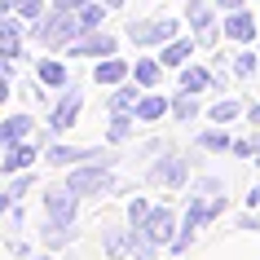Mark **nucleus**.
I'll return each instance as SVG.
<instances>
[{"instance_id":"nucleus-1","label":"nucleus","mask_w":260,"mask_h":260,"mask_svg":"<svg viewBox=\"0 0 260 260\" xmlns=\"http://www.w3.org/2000/svg\"><path fill=\"white\" fill-rule=\"evenodd\" d=\"M80 31H84L80 18H71V14L57 9V18H49V22L40 27V40L44 44H71V40H80Z\"/></svg>"},{"instance_id":"nucleus-2","label":"nucleus","mask_w":260,"mask_h":260,"mask_svg":"<svg viewBox=\"0 0 260 260\" xmlns=\"http://www.w3.org/2000/svg\"><path fill=\"white\" fill-rule=\"evenodd\" d=\"M67 185L75 194H102L110 185V172H106V164H93V168H75L67 177Z\"/></svg>"},{"instance_id":"nucleus-3","label":"nucleus","mask_w":260,"mask_h":260,"mask_svg":"<svg viewBox=\"0 0 260 260\" xmlns=\"http://www.w3.org/2000/svg\"><path fill=\"white\" fill-rule=\"evenodd\" d=\"M172 230H177V220H172L168 207H150V216L137 225V234L150 238V243H172Z\"/></svg>"},{"instance_id":"nucleus-4","label":"nucleus","mask_w":260,"mask_h":260,"mask_svg":"<svg viewBox=\"0 0 260 260\" xmlns=\"http://www.w3.org/2000/svg\"><path fill=\"white\" fill-rule=\"evenodd\" d=\"M75 199H80V194L71 190V185H62V190H49V194H44L49 220H53V225H71V220H75Z\"/></svg>"},{"instance_id":"nucleus-5","label":"nucleus","mask_w":260,"mask_h":260,"mask_svg":"<svg viewBox=\"0 0 260 260\" xmlns=\"http://www.w3.org/2000/svg\"><path fill=\"white\" fill-rule=\"evenodd\" d=\"M133 44H154V40H172L177 36V18H159V22H133L128 27Z\"/></svg>"},{"instance_id":"nucleus-6","label":"nucleus","mask_w":260,"mask_h":260,"mask_svg":"<svg viewBox=\"0 0 260 260\" xmlns=\"http://www.w3.org/2000/svg\"><path fill=\"white\" fill-rule=\"evenodd\" d=\"M97 53H115V40L110 36H102V31H88V36H80V40H71V57H97Z\"/></svg>"},{"instance_id":"nucleus-7","label":"nucleus","mask_w":260,"mask_h":260,"mask_svg":"<svg viewBox=\"0 0 260 260\" xmlns=\"http://www.w3.org/2000/svg\"><path fill=\"white\" fill-rule=\"evenodd\" d=\"M75 115H80V88H71V93L53 106V115H49V128H53V133H62V128H71V123H75Z\"/></svg>"},{"instance_id":"nucleus-8","label":"nucleus","mask_w":260,"mask_h":260,"mask_svg":"<svg viewBox=\"0 0 260 260\" xmlns=\"http://www.w3.org/2000/svg\"><path fill=\"white\" fill-rule=\"evenodd\" d=\"M31 137V119L27 115H14V119L0 123V150H9V146H18V141Z\"/></svg>"},{"instance_id":"nucleus-9","label":"nucleus","mask_w":260,"mask_h":260,"mask_svg":"<svg viewBox=\"0 0 260 260\" xmlns=\"http://www.w3.org/2000/svg\"><path fill=\"white\" fill-rule=\"evenodd\" d=\"M18 53H22V27H18L14 18H5V22H0V57L14 62Z\"/></svg>"},{"instance_id":"nucleus-10","label":"nucleus","mask_w":260,"mask_h":260,"mask_svg":"<svg viewBox=\"0 0 260 260\" xmlns=\"http://www.w3.org/2000/svg\"><path fill=\"white\" fill-rule=\"evenodd\" d=\"M220 207H225V199H212V203H207V199H194V203H190V212H185V230H199L203 220H212V216H216Z\"/></svg>"},{"instance_id":"nucleus-11","label":"nucleus","mask_w":260,"mask_h":260,"mask_svg":"<svg viewBox=\"0 0 260 260\" xmlns=\"http://www.w3.org/2000/svg\"><path fill=\"white\" fill-rule=\"evenodd\" d=\"M225 36H230V40H243V44H251V40H256V22H251V18H247L243 9H238L234 18H225Z\"/></svg>"},{"instance_id":"nucleus-12","label":"nucleus","mask_w":260,"mask_h":260,"mask_svg":"<svg viewBox=\"0 0 260 260\" xmlns=\"http://www.w3.org/2000/svg\"><path fill=\"white\" fill-rule=\"evenodd\" d=\"M123 80H128V62H119V57L97 62V84H123Z\"/></svg>"},{"instance_id":"nucleus-13","label":"nucleus","mask_w":260,"mask_h":260,"mask_svg":"<svg viewBox=\"0 0 260 260\" xmlns=\"http://www.w3.org/2000/svg\"><path fill=\"white\" fill-rule=\"evenodd\" d=\"M31 159H36V146H27V141H18V146H9V154H5V172H22V168H31Z\"/></svg>"},{"instance_id":"nucleus-14","label":"nucleus","mask_w":260,"mask_h":260,"mask_svg":"<svg viewBox=\"0 0 260 260\" xmlns=\"http://www.w3.org/2000/svg\"><path fill=\"white\" fill-rule=\"evenodd\" d=\"M190 53H194L190 40H168L164 53H159V62H164V67H185V57H190Z\"/></svg>"},{"instance_id":"nucleus-15","label":"nucleus","mask_w":260,"mask_h":260,"mask_svg":"<svg viewBox=\"0 0 260 260\" xmlns=\"http://www.w3.org/2000/svg\"><path fill=\"white\" fill-rule=\"evenodd\" d=\"M159 185H181L185 181V164H177V159H164V164H154V172H150Z\"/></svg>"},{"instance_id":"nucleus-16","label":"nucleus","mask_w":260,"mask_h":260,"mask_svg":"<svg viewBox=\"0 0 260 260\" xmlns=\"http://www.w3.org/2000/svg\"><path fill=\"white\" fill-rule=\"evenodd\" d=\"M75 159H97V150H75V146H53L49 150V164L53 168H67V164H75ZM102 164V159H97Z\"/></svg>"},{"instance_id":"nucleus-17","label":"nucleus","mask_w":260,"mask_h":260,"mask_svg":"<svg viewBox=\"0 0 260 260\" xmlns=\"http://www.w3.org/2000/svg\"><path fill=\"white\" fill-rule=\"evenodd\" d=\"M181 88H185V93H203V88H212V75H207L203 67H185L181 71Z\"/></svg>"},{"instance_id":"nucleus-18","label":"nucleus","mask_w":260,"mask_h":260,"mask_svg":"<svg viewBox=\"0 0 260 260\" xmlns=\"http://www.w3.org/2000/svg\"><path fill=\"white\" fill-rule=\"evenodd\" d=\"M164 115H168L164 97H141V102H137V119L141 123H154V119H164Z\"/></svg>"},{"instance_id":"nucleus-19","label":"nucleus","mask_w":260,"mask_h":260,"mask_svg":"<svg viewBox=\"0 0 260 260\" xmlns=\"http://www.w3.org/2000/svg\"><path fill=\"white\" fill-rule=\"evenodd\" d=\"M185 18L194 22V31H199V40H207V44H212V27H207V9H203V0H194L190 9H185Z\"/></svg>"},{"instance_id":"nucleus-20","label":"nucleus","mask_w":260,"mask_h":260,"mask_svg":"<svg viewBox=\"0 0 260 260\" xmlns=\"http://www.w3.org/2000/svg\"><path fill=\"white\" fill-rule=\"evenodd\" d=\"M159 71H164V62H150V57H146V62H137V67H133V75H137V84L154 88V84H159Z\"/></svg>"},{"instance_id":"nucleus-21","label":"nucleus","mask_w":260,"mask_h":260,"mask_svg":"<svg viewBox=\"0 0 260 260\" xmlns=\"http://www.w3.org/2000/svg\"><path fill=\"white\" fill-rule=\"evenodd\" d=\"M128 251H133V238H128V234H119V230H110L106 234V256H128Z\"/></svg>"},{"instance_id":"nucleus-22","label":"nucleus","mask_w":260,"mask_h":260,"mask_svg":"<svg viewBox=\"0 0 260 260\" xmlns=\"http://www.w3.org/2000/svg\"><path fill=\"white\" fill-rule=\"evenodd\" d=\"M40 80L53 84V88H62V84H67V67H62V62H40Z\"/></svg>"},{"instance_id":"nucleus-23","label":"nucleus","mask_w":260,"mask_h":260,"mask_svg":"<svg viewBox=\"0 0 260 260\" xmlns=\"http://www.w3.org/2000/svg\"><path fill=\"white\" fill-rule=\"evenodd\" d=\"M133 106H137V88H119V93L110 97V110H115V115H128Z\"/></svg>"},{"instance_id":"nucleus-24","label":"nucleus","mask_w":260,"mask_h":260,"mask_svg":"<svg viewBox=\"0 0 260 260\" xmlns=\"http://www.w3.org/2000/svg\"><path fill=\"white\" fill-rule=\"evenodd\" d=\"M14 14L36 22V18H44V0H14Z\"/></svg>"},{"instance_id":"nucleus-25","label":"nucleus","mask_w":260,"mask_h":260,"mask_svg":"<svg viewBox=\"0 0 260 260\" xmlns=\"http://www.w3.org/2000/svg\"><path fill=\"white\" fill-rule=\"evenodd\" d=\"M238 110H243L238 102H220V106H212L207 119H212V123H225V119H238Z\"/></svg>"},{"instance_id":"nucleus-26","label":"nucleus","mask_w":260,"mask_h":260,"mask_svg":"<svg viewBox=\"0 0 260 260\" xmlns=\"http://www.w3.org/2000/svg\"><path fill=\"white\" fill-rule=\"evenodd\" d=\"M128 133H133V119H128V115H115V119H110V141H123Z\"/></svg>"},{"instance_id":"nucleus-27","label":"nucleus","mask_w":260,"mask_h":260,"mask_svg":"<svg viewBox=\"0 0 260 260\" xmlns=\"http://www.w3.org/2000/svg\"><path fill=\"white\" fill-rule=\"evenodd\" d=\"M80 22H84V31H97V27H102V9H97V5H84Z\"/></svg>"},{"instance_id":"nucleus-28","label":"nucleus","mask_w":260,"mask_h":260,"mask_svg":"<svg viewBox=\"0 0 260 260\" xmlns=\"http://www.w3.org/2000/svg\"><path fill=\"white\" fill-rule=\"evenodd\" d=\"M146 216H150V203H146V199H133V203H128V220H133V225H141Z\"/></svg>"},{"instance_id":"nucleus-29","label":"nucleus","mask_w":260,"mask_h":260,"mask_svg":"<svg viewBox=\"0 0 260 260\" xmlns=\"http://www.w3.org/2000/svg\"><path fill=\"white\" fill-rule=\"evenodd\" d=\"M172 115H177V119H194V97L190 93L177 97V102H172Z\"/></svg>"},{"instance_id":"nucleus-30","label":"nucleus","mask_w":260,"mask_h":260,"mask_svg":"<svg viewBox=\"0 0 260 260\" xmlns=\"http://www.w3.org/2000/svg\"><path fill=\"white\" fill-rule=\"evenodd\" d=\"M234 71H238V75H251V71H256V57H251V53H238Z\"/></svg>"},{"instance_id":"nucleus-31","label":"nucleus","mask_w":260,"mask_h":260,"mask_svg":"<svg viewBox=\"0 0 260 260\" xmlns=\"http://www.w3.org/2000/svg\"><path fill=\"white\" fill-rule=\"evenodd\" d=\"M27 190H31V177H18L14 185H9V194H14V199H18V194H27Z\"/></svg>"},{"instance_id":"nucleus-32","label":"nucleus","mask_w":260,"mask_h":260,"mask_svg":"<svg viewBox=\"0 0 260 260\" xmlns=\"http://www.w3.org/2000/svg\"><path fill=\"white\" fill-rule=\"evenodd\" d=\"M203 146H212V150H220V146H225V137H220V133H203Z\"/></svg>"},{"instance_id":"nucleus-33","label":"nucleus","mask_w":260,"mask_h":260,"mask_svg":"<svg viewBox=\"0 0 260 260\" xmlns=\"http://www.w3.org/2000/svg\"><path fill=\"white\" fill-rule=\"evenodd\" d=\"M84 0H57V9H62V14H71V9H80Z\"/></svg>"},{"instance_id":"nucleus-34","label":"nucleus","mask_w":260,"mask_h":260,"mask_svg":"<svg viewBox=\"0 0 260 260\" xmlns=\"http://www.w3.org/2000/svg\"><path fill=\"white\" fill-rule=\"evenodd\" d=\"M220 9H243V0H216Z\"/></svg>"},{"instance_id":"nucleus-35","label":"nucleus","mask_w":260,"mask_h":260,"mask_svg":"<svg viewBox=\"0 0 260 260\" xmlns=\"http://www.w3.org/2000/svg\"><path fill=\"white\" fill-rule=\"evenodd\" d=\"M9 199H14V194H0V216L9 212Z\"/></svg>"},{"instance_id":"nucleus-36","label":"nucleus","mask_w":260,"mask_h":260,"mask_svg":"<svg viewBox=\"0 0 260 260\" xmlns=\"http://www.w3.org/2000/svg\"><path fill=\"white\" fill-rule=\"evenodd\" d=\"M5 97H9V80H5V75H0V102H5Z\"/></svg>"},{"instance_id":"nucleus-37","label":"nucleus","mask_w":260,"mask_h":260,"mask_svg":"<svg viewBox=\"0 0 260 260\" xmlns=\"http://www.w3.org/2000/svg\"><path fill=\"white\" fill-rule=\"evenodd\" d=\"M251 119H256V123H260V106H251Z\"/></svg>"},{"instance_id":"nucleus-38","label":"nucleus","mask_w":260,"mask_h":260,"mask_svg":"<svg viewBox=\"0 0 260 260\" xmlns=\"http://www.w3.org/2000/svg\"><path fill=\"white\" fill-rule=\"evenodd\" d=\"M102 5H110V9H115V5H123V0H102Z\"/></svg>"},{"instance_id":"nucleus-39","label":"nucleus","mask_w":260,"mask_h":260,"mask_svg":"<svg viewBox=\"0 0 260 260\" xmlns=\"http://www.w3.org/2000/svg\"><path fill=\"white\" fill-rule=\"evenodd\" d=\"M5 9H9V5H5V0H0V18H5Z\"/></svg>"},{"instance_id":"nucleus-40","label":"nucleus","mask_w":260,"mask_h":260,"mask_svg":"<svg viewBox=\"0 0 260 260\" xmlns=\"http://www.w3.org/2000/svg\"><path fill=\"white\" fill-rule=\"evenodd\" d=\"M36 260H49V256H36Z\"/></svg>"}]
</instances>
